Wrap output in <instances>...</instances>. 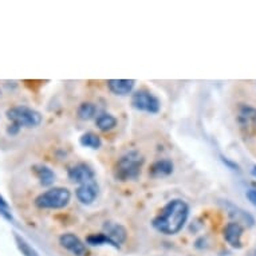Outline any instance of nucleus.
Instances as JSON below:
<instances>
[{"mask_svg":"<svg viewBox=\"0 0 256 256\" xmlns=\"http://www.w3.org/2000/svg\"><path fill=\"white\" fill-rule=\"evenodd\" d=\"M96 124H97V128L101 132H109L117 126V118L109 113H104L101 116H98L97 120H96Z\"/></svg>","mask_w":256,"mask_h":256,"instance_id":"17","label":"nucleus"},{"mask_svg":"<svg viewBox=\"0 0 256 256\" xmlns=\"http://www.w3.org/2000/svg\"><path fill=\"white\" fill-rule=\"evenodd\" d=\"M243 234V226L236 222H228L227 226H226V228H224V239H226V242H227L232 248H235V250L243 248V242H242Z\"/></svg>","mask_w":256,"mask_h":256,"instance_id":"10","label":"nucleus"},{"mask_svg":"<svg viewBox=\"0 0 256 256\" xmlns=\"http://www.w3.org/2000/svg\"><path fill=\"white\" fill-rule=\"evenodd\" d=\"M32 172H34L35 177L38 178L40 185L43 186H50V185L54 184L55 181V173L54 170L46 165L36 164L32 166Z\"/></svg>","mask_w":256,"mask_h":256,"instance_id":"15","label":"nucleus"},{"mask_svg":"<svg viewBox=\"0 0 256 256\" xmlns=\"http://www.w3.org/2000/svg\"><path fill=\"white\" fill-rule=\"evenodd\" d=\"M173 169H174V165L170 160L162 158L157 160L153 164L150 165L149 168V174L153 178H162V177H166L169 174H172Z\"/></svg>","mask_w":256,"mask_h":256,"instance_id":"13","label":"nucleus"},{"mask_svg":"<svg viewBox=\"0 0 256 256\" xmlns=\"http://www.w3.org/2000/svg\"><path fill=\"white\" fill-rule=\"evenodd\" d=\"M104 234L113 240L117 246L124 244L126 242V239H128V231H126V228L124 226H121V224L114 222H106L104 224Z\"/></svg>","mask_w":256,"mask_h":256,"instance_id":"12","label":"nucleus"},{"mask_svg":"<svg viewBox=\"0 0 256 256\" xmlns=\"http://www.w3.org/2000/svg\"><path fill=\"white\" fill-rule=\"evenodd\" d=\"M72 200V192L68 188H50L35 198V206L39 210H62Z\"/></svg>","mask_w":256,"mask_h":256,"instance_id":"3","label":"nucleus"},{"mask_svg":"<svg viewBox=\"0 0 256 256\" xmlns=\"http://www.w3.org/2000/svg\"><path fill=\"white\" fill-rule=\"evenodd\" d=\"M98 194H100V185H98L97 180H92L88 182H84V184L78 185V188L76 189V196L78 202H80L84 206H90L96 202Z\"/></svg>","mask_w":256,"mask_h":256,"instance_id":"7","label":"nucleus"},{"mask_svg":"<svg viewBox=\"0 0 256 256\" xmlns=\"http://www.w3.org/2000/svg\"><path fill=\"white\" fill-rule=\"evenodd\" d=\"M108 88L116 96H129L136 86L134 80H109Z\"/></svg>","mask_w":256,"mask_h":256,"instance_id":"14","label":"nucleus"},{"mask_svg":"<svg viewBox=\"0 0 256 256\" xmlns=\"http://www.w3.org/2000/svg\"><path fill=\"white\" fill-rule=\"evenodd\" d=\"M0 216H3L7 222H14L11 206H10L8 202H6V198L2 194H0Z\"/></svg>","mask_w":256,"mask_h":256,"instance_id":"21","label":"nucleus"},{"mask_svg":"<svg viewBox=\"0 0 256 256\" xmlns=\"http://www.w3.org/2000/svg\"><path fill=\"white\" fill-rule=\"evenodd\" d=\"M222 162H224V164H227L228 166L234 169V170H235V169H239V165L235 164V162H232V161H230V160L226 158V157H222Z\"/></svg>","mask_w":256,"mask_h":256,"instance_id":"23","label":"nucleus"},{"mask_svg":"<svg viewBox=\"0 0 256 256\" xmlns=\"http://www.w3.org/2000/svg\"><path fill=\"white\" fill-rule=\"evenodd\" d=\"M88 244L90 246H112L114 248H120V246L114 243L113 240L108 238V236L104 234V232H100V234H92V235L88 236V239H86Z\"/></svg>","mask_w":256,"mask_h":256,"instance_id":"18","label":"nucleus"},{"mask_svg":"<svg viewBox=\"0 0 256 256\" xmlns=\"http://www.w3.org/2000/svg\"><path fill=\"white\" fill-rule=\"evenodd\" d=\"M132 106L136 110L149 114H157L161 110V102L158 98L146 90H138L132 96Z\"/></svg>","mask_w":256,"mask_h":256,"instance_id":"5","label":"nucleus"},{"mask_svg":"<svg viewBox=\"0 0 256 256\" xmlns=\"http://www.w3.org/2000/svg\"><path fill=\"white\" fill-rule=\"evenodd\" d=\"M14 239H15V244H16L18 250H19V252H20L22 255L23 256H39L38 251L35 250L31 244L27 242V240L23 238V236H20L19 234H16V232H14Z\"/></svg>","mask_w":256,"mask_h":256,"instance_id":"16","label":"nucleus"},{"mask_svg":"<svg viewBox=\"0 0 256 256\" xmlns=\"http://www.w3.org/2000/svg\"><path fill=\"white\" fill-rule=\"evenodd\" d=\"M80 144L84 148H90V149H100L102 145L101 138L97 134H94L92 132H88L80 137Z\"/></svg>","mask_w":256,"mask_h":256,"instance_id":"20","label":"nucleus"},{"mask_svg":"<svg viewBox=\"0 0 256 256\" xmlns=\"http://www.w3.org/2000/svg\"><path fill=\"white\" fill-rule=\"evenodd\" d=\"M68 176L72 182H76L78 185L96 180V173H94L92 168L90 165L84 164V162L72 165V168L68 169Z\"/></svg>","mask_w":256,"mask_h":256,"instance_id":"9","label":"nucleus"},{"mask_svg":"<svg viewBox=\"0 0 256 256\" xmlns=\"http://www.w3.org/2000/svg\"><path fill=\"white\" fill-rule=\"evenodd\" d=\"M238 121L242 129L247 133H251L256 129V108L248 105H242L239 109Z\"/></svg>","mask_w":256,"mask_h":256,"instance_id":"11","label":"nucleus"},{"mask_svg":"<svg viewBox=\"0 0 256 256\" xmlns=\"http://www.w3.org/2000/svg\"><path fill=\"white\" fill-rule=\"evenodd\" d=\"M222 206L224 210H227L230 218H234V222H239V224H246L247 227H254L255 218H254V216L251 214H248L247 210H244L243 208L235 206L230 200H222Z\"/></svg>","mask_w":256,"mask_h":256,"instance_id":"6","label":"nucleus"},{"mask_svg":"<svg viewBox=\"0 0 256 256\" xmlns=\"http://www.w3.org/2000/svg\"><path fill=\"white\" fill-rule=\"evenodd\" d=\"M8 121L19 129L22 128H36L42 122V114L28 106H14L6 113Z\"/></svg>","mask_w":256,"mask_h":256,"instance_id":"4","label":"nucleus"},{"mask_svg":"<svg viewBox=\"0 0 256 256\" xmlns=\"http://www.w3.org/2000/svg\"><path fill=\"white\" fill-rule=\"evenodd\" d=\"M251 173H252V176H254L256 178V165H255V166H254V168H252Z\"/></svg>","mask_w":256,"mask_h":256,"instance_id":"24","label":"nucleus"},{"mask_svg":"<svg viewBox=\"0 0 256 256\" xmlns=\"http://www.w3.org/2000/svg\"><path fill=\"white\" fill-rule=\"evenodd\" d=\"M59 244L62 246L64 250H68V252H72L74 256H86L88 255V248L84 246V243L74 234H63L59 238Z\"/></svg>","mask_w":256,"mask_h":256,"instance_id":"8","label":"nucleus"},{"mask_svg":"<svg viewBox=\"0 0 256 256\" xmlns=\"http://www.w3.org/2000/svg\"><path fill=\"white\" fill-rule=\"evenodd\" d=\"M246 198H247L248 202H251L252 206L256 208V189H250V190H247Z\"/></svg>","mask_w":256,"mask_h":256,"instance_id":"22","label":"nucleus"},{"mask_svg":"<svg viewBox=\"0 0 256 256\" xmlns=\"http://www.w3.org/2000/svg\"><path fill=\"white\" fill-rule=\"evenodd\" d=\"M144 162H145V158L140 152H128L124 156H121L117 160V162L114 164V178L117 181H121V182L136 180L141 173Z\"/></svg>","mask_w":256,"mask_h":256,"instance_id":"2","label":"nucleus"},{"mask_svg":"<svg viewBox=\"0 0 256 256\" xmlns=\"http://www.w3.org/2000/svg\"><path fill=\"white\" fill-rule=\"evenodd\" d=\"M189 218V206L181 198H172L152 220L156 231L164 235H177L182 231Z\"/></svg>","mask_w":256,"mask_h":256,"instance_id":"1","label":"nucleus"},{"mask_svg":"<svg viewBox=\"0 0 256 256\" xmlns=\"http://www.w3.org/2000/svg\"><path fill=\"white\" fill-rule=\"evenodd\" d=\"M98 109L97 106L92 104V102H84L80 104V106L78 108V117L82 120V121H90L92 118L96 117Z\"/></svg>","mask_w":256,"mask_h":256,"instance_id":"19","label":"nucleus"}]
</instances>
